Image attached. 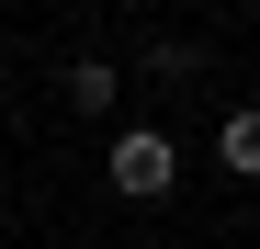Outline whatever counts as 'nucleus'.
Returning <instances> with one entry per match:
<instances>
[{"instance_id": "obj_1", "label": "nucleus", "mask_w": 260, "mask_h": 249, "mask_svg": "<svg viewBox=\"0 0 260 249\" xmlns=\"http://www.w3.org/2000/svg\"><path fill=\"white\" fill-rule=\"evenodd\" d=\"M102 170H113V193H124V204H158L170 181H181V147H170V136H158V124H124V136H113V159H102Z\"/></svg>"}, {"instance_id": "obj_2", "label": "nucleus", "mask_w": 260, "mask_h": 249, "mask_svg": "<svg viewBox=\"0 0 260 249\" xmlns=\"http://www.w3.org/2000/svg\"><path fill=\"white\" fill-rule=\"evenodd\" d=\"M113 102H124V68H113V57H79V68H68V113H91V124H102Z\"/></svg>"}, {"instance_id": "obj_3", "label": "nucleus", "mask_w": 260, "mask_h": 249, "mask_svg": "<svg viewBox=\"0 0 260 249\" xmlns=\"http://www.w3.org/2000/svg\"><path fill=\"white\" fill-rule=\"evenodd\" d=\"M215 159H226V170L249 181V170H260V124H249V113H226V136H215Z\"/></svg>"}, {"instance_id": "obj_4", "label": "nucleus", "mask_w": 260, "mask_h": 249, "mask_svg": "<svg viewBox=\"0 0 260 249\" xmlns=\"http://www.w3.org/2000/svg\"><path fill=\"white\" fill-rule=\"evenodd\" d=\"M0 102H12V91H0Z\"/></svg>"}]
</instances>
